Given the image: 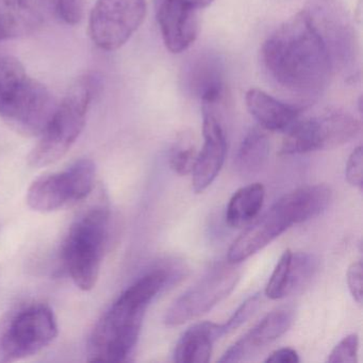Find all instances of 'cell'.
<instances>
[{"instance_id": "1", "label": "cell", "mask_w": 363, "mask_h": 363, "mask_svg": "<svg viewBox=\"0 0 363 363\" xmlns=\"http://www.w3.org/2000/svg\"><path fill=\"white\" fill-rule=\"evenodd\" d=\"M260 55L271 82L301 108L324 92L333 74L326 50L303 10L265 40Z\"/></svg>"}, {"instance_id": "2", "label": "cell", "mask_w": 363, "mask_h": 363, "mask_svg": "<svg viewBox=\"0 0 363 363\" xmlns=\"http://www.w3.org/2000/svg\"><path fill=\"white\" fill-rule=\"evenodd\" d=\"M169 275L156 269L127 288L99 318L88 343V361L124 362L133 354L148 306L164 288Z\"/></svg>"}, {"instance_id": "3", "label": "cell", "mask_w": 363, "mask_h": 363, "mask_svg": "<svg viewBox=\"0 0 363 363\" xmlns=\"http://www.w3.org/2000/svg\"><path fill=\"white\" fill-rule=\"evenodd\" d=\"M57 106L52 93L18 59L0 55V118L8 126L26 137H39Z\"/></svg>"}, {"instance_id": "4", "label": "cell", "mask_w": 363, "mask_h": 363, "mask_svg": "<svg viewBox=\"0 0 363 363\" xmlns=\"http://www.w3.org/2000/svg\"><path fill=\"white\" fill-rule=\"evenodd\" d=\"M110 208L101 199L78 214L61 247L63 267L75 286L90 291L96 286L109 239Z\"/></svg>"}, {"instance_id": "5", "label": "cell", "mask_w": 363, "mask_h": 363, "mask_svg": "<svg viewBox=\"0 0 363 363\" xmlns=\"http://www.w3.org/2000/svg\"><path fill=\"white\" fill-rule=\"evenodd\" d=\"M96 86L94 77L84 76L69 88L27 158L31 167L41 169L54 164L71 150L84 130Z\"/></svg>"}, {"instance_id": "6", "label": "cell", "mask_w": 363, "mask_h": 363, "mask_svg": "<svg viewBox=\"0 0 363 363\" xmlns=\"http://www.w3.org/2000/svg\"><path fill=\"white\" fill-rule=\"evenodd\" d=\"M324 45L335 72L354 75L359 40L352 16L342 0H308L303 9Z\"/></svg>"}, {"instance_id": "7", "label": "cell", "mask_w": 363, "mask_h": 363, "mask_svg": "<svg viewBox=\"0 0 363 363\" xmlns=\"http://www.w3.org/2000/svg\"><path fill=\"white\" fill-rule=\"evenodd\" d=\"M58 335L50 306L37 303L11 312L0 322V362H13L48 347Z\"/></svg>"}, {"instance_id": "8", "label": "cell", "mask_w": 363, "mask_h": 363, "mask_svg": "<svg viewBox=\"0 0 363 363\" xmlns=\"http://www.w3.org/2000/svg\"><path fill=\"white\" fill-rule=\"evenodd\" d=\"M96 165L80 159L69 169L48 174L33 182L27 192V203L33 211L48 213L79 203L94 190Z\"/></svg>"}, {"instance_id": "9", "label": "cell", "mask_w": 363, "mask_h": 363, "mask_svg": "<svg viewBox=\"0 0 363 363\" xmlns=\"http://www.w3.org/2000/svg\"><path fill=\"white\" fill-rule=\"evenodd\" d=\"M360 129V122L354 116L337 110L308 120H297L286 130L280 152L299 155L333 150L352 141Z\"/></svg>"}, {"instance_id": "10", "label": "cell", "mask_w": 363, "mask_h": 363, "mask_svg": "<svg viewBox=\"0 0 363 363\" xmlns=\"http://www.w3.org/2000/svg\"><path fill=\"white\" fill-rule=\"evenodd\" d=\"M235 264H218L180 295L165 312L164 323L174 327L199 318L230 295L240 279Z\"/></svg>"}, {"instance_id": "11", "label": "cell", "mask_w": 363, "mask_h": 363, "mask_svg": "<svg viewBox=\"0 0 363 363\" xmlns=\"http://www.w3.org/2000/svg\"><path fill=\"white\" fill-rule=\"evenodd\" d=\"M145 0H97L90 16L91 39L106 52L124 46L145 20Z\"/></svg>"}, {"instance_id": "12", "label": "cell", "mask_w": 363, "mask_h": 363, "mask_svg": "<svg viewBox=\"0 0 363 363\" xmlns=\"http://www.w3.org/2000/svg\"><path fill=\"white\" fill-rule=\"evenodd\" d=\"M156 8L165 48L173 54L186 52L199 35L197 10L186 0H156Z\"/></svg>"}, {"instance_id": "13", "label": "cell", "mask_w": 363, "mask_h": 363, "mask_svg": "<svg viewBox=\"0 0 363 363\" xmlns=\"http://www.w3.org/2000/svg\"><path fill=\"white\" fill-rule=\"evenodd\" d=\"M203 146L197 155L192 171V186L194 192L207 190L222 169L227 152L226 135L220 121L211 109H203Z\"/></svg>"}, {"instance_id": "14", "label": "cell", "mask_w": 363, "mask_h": 363, "mask_svg": "<svg viewBox=\"0 0 363 363\" xmlns=\"http://www.w3.org/2000/svg\"><path fill=\"white\" fill-rule=\"evenodd\" d=\"M291 226L292 223L284 211L274 203L271 209L258 218H255L250 227L233 242L227 255L228 262L231 264L243 262L269 245Z\"/></svg>"}, {"instance_id": "15", "label": "cell", "mask_w": 363, "mask_h": 363, "mask_svg": "<svg viewBox=\"0 0 363 363\" xmlns=\"http://www.w3.org/2000/svg\"><path fill=\"white\" fill-rule=\"evenodd\" d=\"M293 311L289 308H279L265 315L254 328L223 354L220 362H241L254 356L261 348L279 339L292 326Z\"/></svg>"}, {"instance_id": "16", "label": "cell", "mask_w": 363, "mask_h": 363, "mask_svg": "<svg viewBox=\"0 0 363 363\" xmlns=\"http://www.w3.org/2000/svg\"><path fill=\"white\" fill-rule=\"evenodd\" d=\"M246 107L263 129L286 131L298 120L301 108L278 101L260 89H250L245 96Z\"/></svg>"}, {"instance_id": "17", "label": "cell", "mask_w": 363, "mask_h": 363, "mask_svg": "<svg viewBox=\"0 0 363 363\" xmlns=\"http://www.w3.org/2000/svg\"><path fill=\"white\" fill-rule=\"evenodd\" d=\"M330 188L325 184L301 186L280 197L276 205L286 214L292 225L318 218L331 201Z\"/></svg>"}, {"instance_id": "18", "label": "cell", "mask_w": 363, "mask_h": 363, "mask_svg": "<svg viewBox=\"0 0 363 363\" xmlns=\"http://www.w3.org/2000/svg\"><path fill=\"white\" fill-rule=\"evenodd\" d=\"M223 67L213 57H201L191 65L189 88L201 99L203 109H216L226 96Z\"/></svg>"}, {"instance_id": "19", "label": "cell", "mask_w": 363, "mask_h": 363, "mask_svg": "<svg viewBox=\"0 0 363 363\" xmlns=\"http://www.w3.org/2000/svg\"><path fill=\"white\" fill-rule=\"evenodd\" d=\"M42 22L35 0H0V42L33 35Z\"/></svg>"}, {"instance_id": "20", "label": "cell", "mask_w": 363, "mask_h": 363, "mask_svg": "<svg viewBox=\"0 0 363 363\" xmlns=\"http://www.w3.org/2000/svg\"><path fill=\"white\" fill-rule=\"evenodd\" d=\"M224 335L222 324L201 322L182 335L174 350V360L179 363H206L210 360L214 342Z\"/></svg>"}, {"instance_id": "21", "label": "cell", "mask_w": 363, "mask_h": 363, "mask_svg": "<svg viewBox=\"0 0 363 363\" xmlns=\"http://www.w3.org/2000/svg\"><path fill=\"white\" fill-rule=\"evenodd\" d=\"M264 197V186L258 182L238 190L227 206V224L233 228H239L252 223L260 213Z\"/></svg>"}, {"instance_id": "22", "label": "cell", "mask_w": 363, "mask_h": 363, "mask_svg": "<svg viewBox=\"0 0 363 363\" xmlns=\"http://www.w3.org/2000/svg\"><path fill=\"white\" fill-rule=\"evenodd\" d=\"M269 137L260 128H254L245 135L237 155L235 167L242 176H252L258 174L269 160Z\"/></svg>"}, {"instance_id": "23", "label": "cell", "mask_w": 363, "mask_h": 363, "mask_svg": "<svg viewBox=\"0 0 363 363\" xmlns=\"http://www.w3.org/2000/svg\"><path fill=\"white\" fill-rule=\"evenodd\" d=\"M318 259L308 252H292L289 274L288 295L309 284L318 269Z\"/></svg>"}, {"instance_id": "24", "label": "cell", "mask_w": 363, "mask_h": 363, "mask_svg": "<svg viewBox=\"0 0 363 363\" xmlns=\"http://www.w3.org/2000/svg\"><path fill=\"white\" fill-rule=\"evenodd\" d=\"M197 155L199 152L192 140L188 137L182 138L174 144L169 152V167L178 175H189L194 169Z\"/></svg>"}, {"instance_id": "25", "label": "cell", "mask_w": 363, "mask_h": 363, "mask_svg": "<svg viewBox=\"0 0 363 363\" xmlns=\"http://www.w3.org/2000/svg\"><path fill=\"white\" fill-rule=\"evenodd\" d=\"M291 258H292V252L290 250H286L280 257L279 261L276 264L275 269L267 282L265 294L273 301L288 296Z\"/></svg>"}, {"instance_id": "26", "label": "cell", "mask_w": 363, "mask_h": 363, "mask_svg": "<svg viewBox=\"0 0 363 363\" xmlns=\"http://www.w3.org/2000/svg\"><path fill=\"white\" fill-rule=\"evenodd\" d=\"M261 303V297L259 294L252 295L250 298L246 299L237 310L235 313L230 316L228 320L222 324L224 335L233 333L235 329L241 327L244 323L247 322L258 310Z\"/></svg>"}, {"instance_id": "27", "label": "cell", "mask_w": 363, "mask_h": 363, "mask_svg": "<svg viewBox=\"0 0 363 363\" xmlns=\"http://www.w3.org/2000/svg\"><path fill=\"white\" fill-rule=\"evenodd\" d=\"M359 337L356 333L348 335L335 346L329 354L327 362L356 363L358 360Z\"/></svg>"}, {"instance_id": "28", "label": "cell", "mask_w": 363, "mask_h": 363, "mask_svg": "<svg viewBox=\"0 0 363 363\" xmlns=\"http://www.w3.org/2000/svg\"><path fill=\"white\" fill-rule=\"evenodd\" d=\"M54 9L67 25H77L84 18L86 0H57Z\"/></svg>"}, {"instance_id": "29", "label": "cell", "mask_w": 363, "mask_h": 363, "mask_svg": "<svg viewBox=\"0 0 363 363\" xmlns=\"http://www.w3.org/2000/svg\"><path fill=\"white\" fill-rule=\"evenodd\" d=\"M345 177L350 186L362 189L363 184V155L362 147L358 146L352 150L346 163Z\"/></svg>"}, {"instance_id": "30", "label": "cell", "mask_w": 363, "mask_h": 363, "mask_svg": "<svg viewBox=\"0 0 363 363\" xmlns=\"http://www.w3.org/2000/svg\"><path fill=\"white\" fill-rule=\"evenodd\" d=\"M362 262L357 261L352 263L348 267L346 273V280H347L348 289L350 294L354 297V301L359 305L362 303Z\"/></svg>"}, {"instance_id": "31", "label": "cell", "mask_w": 363, "mask_h": 363, "mask_svg": "<svg viewBox=\"0 0 363 363\" xmlns=\"http://www.w3.org/2000/svg\"><path fill=\"white\" fill-rule=\"evenodd\" d=\"M301 361L296 350L290 347H282L275 350L267 357V363H298Z\"/></svg>"}, {"instance_id": "32", "label": "cell", "mask_w": 363, "mask_h": 363, "mask_svg": "<svg viewBox=\"0 0 363 363\" xmlns=\"http://www.w3.org/2000/svg\"><path fill=\"white\" fill-rule=\"evenodd\" d=\"M189 5L192 6L194 9L199 10L205 9V8L209 7L214 0H186Z\"/></svg>"}, {"instance_id": "33", "label": "cell", "mask_w": 363, "mask_h": 363, "mask_svg": "<svg viewBox=\"0 0 363 363\" xmlns=\"http://www.w3.org/2000/svg\"><path fill=\"white\" fill-rule=\"evenodd\" d=\"M42 3L46 4L48 6H50V7L54 8L55 4H56L57 0H41Z\"/></svg>"}]
</instances>
